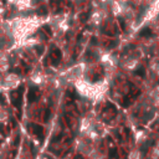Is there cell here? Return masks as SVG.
<instances>
[{"label": "cell", "instance_id": "1", "mask_svg": "<svg viewBox=\"0 0 159 159\" xmlns=\"http://www.w3.org/2000/svg\"><path fill=\"white\" fill-rule=\"evenodd\" d=\"M134 73L138 75V76H140V77H144V76H145V70H144L143 66H140V67H138V68L134 71Z\"/></svg>", "mask_w": 159, "mask_h": 159}, {"label": "cell", "instance_id": "2", "mask_svg": "<svg viewBox=\"0 0 159 159\" xmlns=\"http://www.w3.org/2000/svg\"><path fill=\"white\" fill-rule=\"evenodd\" d=\"M139 35H140V36H148V35H150V29H149V27L143 29V30L139 32Z\"/></svg>", "mask_w": 159, "mask_h": 159}, {"label": "cell", "instance_id": "3", "mask_svg": "<svg viewBox=\"0 0 159 159\" xmlns=\"http://www.w3.org/2000/svg\"><path fill=\"white\" fill-rule=\"evenodd\" d=\"M34 130H35V133H36L37 135H41V134H42V128H41L40 125H34Z\"/></svg>", "mask_w": 159, "mask_h": 159}, {"label": "cell", "instance_id": "4", "mask_svg": "<svg viewBox=\"0 0 159 159\" xmlns=\"http://www.w3.org/2000/svg\"><path fill=\"white\" fill-rule=\"evenodd\" d=\"M109 157H111V158H116V157H117V149H114V148L111 149V150H109Z\"/></svg>", "mask_w": 159, "mask_h": 159}, {"label": "cell", "instance_id": "5", "mask_svg": "<svg viewBox=\"0 0 159 159\" xmlns=\"http://www.w3.org/2000/svg\"><path fill=\"white\" fill-rule=\"evenodd\" d=\"M119 21H120V26H122V29L124 30V29H125V25H124V21H123V19L120 17V19H119Z\"/></svg>", "mask_w": 159, "mask_h": 159}]
</instances>
